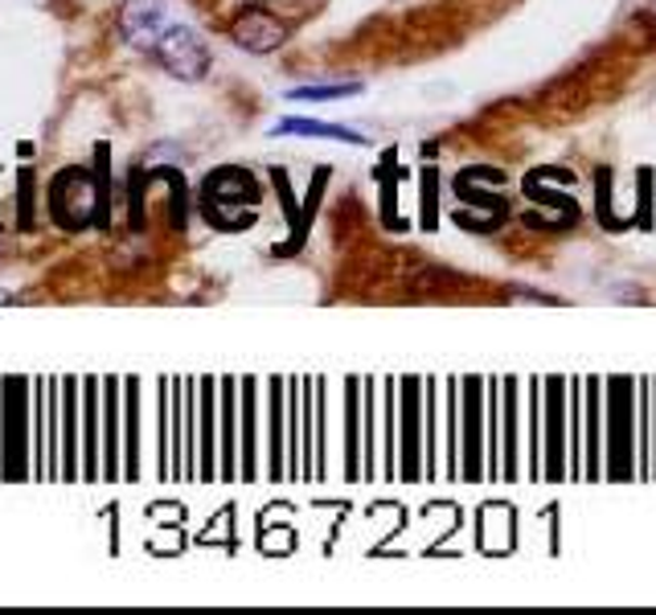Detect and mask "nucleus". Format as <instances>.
<instances>
[{"label":"nucleus","instance_id":"f257e3e1","mask_svg":"<svg viewBox=\"0 0 656 615\" xmlns=\"http://www.w3.org/2000/svg\"><path fill=\"white\" fill-rule=\"evenodd\" d=\"M107 152L99 149L94 168H62L50 189H46V205H50V218L57 222V230L78 234L87 226L107 230Z\"/></svg>","mask_w":656,"mask_h":615},{"label":"nucleus","instance_id":"f03ea898","mask_svg":"<svg viewBox=\"0 0 656 615\" xmlns=\"http://www.w3.org/2000/svg\"><path fill=\"white\" fill-rule=\"evenodd\" d=\"M259 202L262 189L259 181L239 165H222L214 168L202 189H197V209L214 230L222 234H239L246 226L259 218Z\"/></svg>","mask_w":656,"mask_h":615},{"label":"nucleus","instance_id":"7ed1b4c3","mask_svg":"<svg viewBox=\"0 0 656 615\" xmlns=\"http://www.w3.org/2000/svg\"><path fill=\"white\" fill-rule=\"evenodd\" d=\"M152 50L160 57V66L181 82H202L209 75V46L193 25H165Z\"/></svg>","mask_w":656,"mask_h":615},{"label":"nucleus","instance_id":"20e7f679","mask_svg":"<svg viewBox=\"0 0 656 615\" xmlns=\"http://www.w3.org/2000/svg\"><path fill=\"white\" fill-rule=\"evenodd\" d=\"M230 38L246 54H271L287 41V25L271 9H243L230 25Z\"/></svg>","mask_w":656,"mask_h":615},{"label":"nucleus","instance_id":"39448f33","mask_svg":"<svg viewBox=\"0 0 656 615\" xmlns=\"http://www.w3.org/2000/svg\"><path fill=\"white\" fill-rule=\"evenodd\" d=\"M165 29V0H124L119 9V38L128 46L152 50Z\"/></svg>","mask_w":656,"mask_h":615},{"label":"nucleus","instance_id":"423d86ee","mask_svg":"<svg viewBox=\"0 0 656 615\" xmlns=\"http://www.w3.org/2000/svg\"><path fill=\"white\" fill-rule=\"evenodd\" d=\"M628 382L623 377H616L612 386H607V444H612V464H616V472L612 476H628L623 467H628V456H623V448H628Z\"/></svg>","mask_w":656,"mask_h":615},{"label":"nucleus","instance_id":"0eeeda50","mask_svg":"<svg viewBox=\"0 0 656 615\" xmlns=\"http://www.w3.org/2000/svg\"><path fill=\"white\" fill-rule=\"evenodd\" d=\"M402 390H407V402H402V476L407 481H419L423 472H419V390H423V382H414L407 377L402 382Z\"/></svg>","mask_w":656,"mask_h":615},{"label":"nucleus","instance_id":"6e6552de","mask_svg":"<svg viewBox=\"0 0 656 615\" xmlns=\"http://www.w3.org/2000/svg\"><path fill=\"white\" fill-rule=\"evenodd\" d=\"M66 398H62V481H78V394H82V382H66L62 386Z\"/></svg>","mask_w":656,"mask_h":615},{"label":"nucleus","instance_id":"1a4fd4ad","mask_svg":"<svg viewBox=\"0 0 656 615\" xmlns=\"http://www.w3.org/2000/svg\"><path fill=\"white\" fill-rule=\"evenodd\" d=\"M197 402H202V407H197V481H214V476H218V472H214V439H218V435H214V407H218V402H214V382H202V398H197Z\"/></svg>","mask_w":656,"mask_h":615},{"label":"nucleus","instance_id":"9d476101","mask_svg":"<svg viewBox=\"0 0 656 615\" xmlns=\"http://www.w3.org/2000/svg\"><path fill=\"white\" fill-rule=\"evenodd\" d=\"M271 136H308V140H337V144H365V136L353 128H340V124H324V119H280Z\"/></svg>","mask_w":656,"mask_h":615},{"label":"nucleus","instance_id":"9b49d317","mask_svg":"<svg viewBox=\"0 0 656 615\" xmlns=\"http://www.w3.org/2000/svg\"><path fill=\"white\" fill-rule=\"evenodd\" d=\"M464 390H468V402H464V444H468V456H464V476L468 481H480V402H476V394L485 390V382L480 377H468V382H460Z\"/></svg>","mask_w":656,"mask_h":615},{"label":"nucleus","instance_id":"f8f14e48","mask_svg":"<svg viewBox=\"0 0 656 615\" xmlns=\"http://www.w3.org/2000/svg\"><path fill=\"white\" fill-rule=\"evenodd\" d=\"M119 382H103V444H107V456H103V476L115 481L119 476Z\"/></svg>","mask_w":656,"mask_h":615},{"label":"nucleus","instance_id":"ddd939ff","mask_svg":"<svg viewBox=\"0 0 656 615\" xmlns=\"http://www.w3.org/2000/svg\"><path fill=\"white\" fill-rule=\"evenodd\" d=\"M283 382H271V407H267V444H271V456H267V472H271V481H280L283 476Z\"/></svg>","mask_w":656,"mask_h":615},{"label":"nucleus","instance_id":"4468645a","mask_svg":"<svg viewBox=\"0 0 656 615\" xmlns=\"http://www.w3.org/2000/svg\"><path fill=\"white\" fill-rule=\"evenodd\" d=\"M128 460H124V476L128 481H140V386L128 382Z\"/></svg>","mask_w":656,"mask_h":615},{"label":"nucleus","instance_id":"2eb2a0df","mask_svg":"<svg viewBox=\"0 0 656 615\" xmlns=\"http://www.w3.org/2000/svg\"><path fill=\"white\" fill-rule=\"evenodd\" d=\"M365 87L361 82H317V87H292L287 99L292 103H337V99H353Z\"/></svg>","mask_w":656,"mask_h":615},{"label":"nucleus","instance_id":"dca6fc26","mask_svg":"<svg viewBox=\"0 0 656 615\" xmlns=\"http://www.w3.org/2000/svg\"><path fill=\"white\" fill-rule=\"evenodd\" d=\"M505 481L517 476V382H505Z\"/></svg>","mask_w":656,"mask_h":615},{"label":"nucleus","instance_id":"f3484780","mask_svg":"<svg viewBox=\"0 0 656 615\" xmlns=\"http://www.w3.org/2000/svg\"><path fill=\"white\" fill-rule=\"evenodd\" d=\"M222 476H239V467H234V382H222Z\"/></svg>","mask_w":656,"mask_h":615},{"label":"nucleus","instance_id":"a211bd4d","mask_svg":"<svg viewBox=\"0 0 656 615\" xmlns=\"http://www.w3.org/2000/svg\"><path fill=\"white\" fill-rule=\"evenodd\" d=\"M345 394H349V407H345V435H349V439H345V444H349V451H345V472H349V476H361V472H357V467H361V460H357V439H361V435H357V382H349Z\"/></svg>","mask_w":656,"mask_h":615},{"label":"nucleus","instance_id":"6ab92c4d","mask_svg":"<svg viewBox=\"0 0 656 615\" xmlns=\"http://www.w3.org/2000/svg\"><path fill=\"white\" fill-rule=\"evenodd\" d=\"M246 390V460H243V481H250L255 476V382H243Z\"/></svg>","mask_w":656,"mask_h":615},{"label":"nucleus","instance_id":"aec40b11","mask_svg":"<svg viewBox=\"0 0 656 615\" xmlns=\"http://www.w3.org/2000/svg\"><path fill=\"white\" fill-rule=\"evenodd\" d=\"M587 394H591V460H587V476L600 481L603 476L600 472V435H595V431H600V398H595V394H600V382H587Z\"/></svg>","mask_w":656,"mask_h":615},{"label":"nucleus","instance_id":"412c9836","mask_svg":"<svg viewBox=\"0 0 656 615\" xmlns=\"http://www.w3.org/2000/svg\"><path fill=\"white\" fill-rule=\"evenodd\" d=\"M435 390H439V382H427V394H432V402H427V476H435V467H439V435H435V414H439V407H435Z\"/></svg>","mask_w":656,"mask_h":615}]
</instances>
